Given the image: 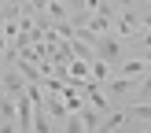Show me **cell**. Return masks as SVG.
<instances>
[{
    "label": "cell",
    "instance_id": "4",
    "mask_svg": "<svg viewBox=\"0 0 151 133\" xmlns=\"http://www.w3.org/2000/svg\"><path fill=\"white\" fill-rule=\"evenodd\" d=\"M78 118H81V129H100V111H96L92 103H85V107L78 111Z\"/></svg>",
    "mask_w": 151,
    "mask_h": 133
},
{
    "label": "cell",
    "instance_id": "1",
    "mask_svg": "<svg viewBox=\"0 0 151 133\" xmlns=\"http://www.w3.org/2000/svg\"><path fill=\"white\" fill-rule=\"evenodd\" d=\"M92 48H96V56L103 59V63H111V66H122L125 63V52H122V37L111 30V33H96L92 37Z\"/></svg>",
    "mask_w": 151,
    "mask_h": 133
},
{
    "label": "cell",
    "instance_id": "3",
    "mask_svg": "<svg viewBox=\"0 0 151 133\" xmlns=\"http://www.w3.org/2000/svg\"><path fill=\"white\" fill-rule=\"evenodd\" d=\"M125 118H137V122H147L151 126V103H144V100H140V103H125ZM147 126H144V129H147Z\"/></svg>",
    "mask_w": 151,
    "mask_h": 133
},
{
    "label": "cell",
    "instance_id": "8",
    "mask_svg": "<svg viewBox=\"0 0 151 133\" xmlns=\"http://www.w3.org/2000/svg\"><path fill=\"white\" fill-rule=\"evenodd\" d=\"M137 96H151V74H147V78L137 85Z\"/></svg>",
    "mask_w": 151,
    "mask_h": 133
},
{
    "label": "cell",
    "instance_id": "5",
    "mask_svg": "<svg viewBox=\"0 0 151 133\" xmlns=\"http://www.w3.org/2000/svg\"><path fill=\"white\" fill-rule=\"evenodd\" d=\"M122 122H129V118H125V111H114V115L100 118V133H111V129H122Z\"/></svg>",
    "mask_w": 151,
    "mask_h": 133
},
{
    "label": "cell",
    "instance_id": "7",
    "mask_svg": "<svg viewBox=\"0 0 151 133\" xmlns=\"http://www.w3.org/2000/svg\"><path fill=\"white\" fill-rule=\"evenodd\" d=\"M144 70H147V59H125L122 63V74H129V78H140Z\"/></svg>",
    "mask_w": 151,
    "mask_h": 133
},
{
    "label": "cell",
    "instance_id": "6",
    "mask_svg": "<svg viewBox=\"0 0 151 133\" xmlns=\"http://www.w3.org/2000/svg\"><path fill=\"white\" fill-rule=\"evenodd\" d=\"M129 89H133V78H129V74H125V78L111 81V85L103 89V93H107V96H122V93H129Z\"/></svg>",
    "mask_w": 151,
    "mask_h": 133
},
{
    "label": "cell",
    "instance_id": "2",
    "mask_svg": "<svg viewBox=\"0 0 151 133\" xmlns=\"http://www.w3.org/2000/svg\"><path fill=\"white\" fill-rule=\"evenodd\" d=\"M15 129H33V100L26 93L15 96Z\"/></svg>",
    "mask_w": 151,
    "mask_h": 133
}]
</instances>
